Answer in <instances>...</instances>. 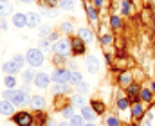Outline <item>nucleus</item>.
I'll return each instance as SVG.
<instances>
[{"mask_svg": "<svg viewBox=\"0 0 155 126\" xmlns=\"http://www.w3.org/2000/svg\"><path fill=\"white\" fill-rule=\"evenodd\" d=\"M22 67H24V56H15L13 60H9L7 63H4V72L5 74H15V72H18V70H22Z\"/></svg>", "mask_w": 155, "mask_h": 126, "instance_id": "1", "label": "nucleus"}, {"mask_svg": "<svg viewBox=\"0 0 155 126\" xmlns=\"http://www.w3.org/2000/svg\"><path fill=\"white\" fill-rule=\"evenodd\" d=\"M25 60L31 67H40L43 63V52L40 49H29L25 54Z\"/></svg>", "mask_w": 155, "mask_h": 126, "instance_id": "2", "label": "nucleus"}, {"mask_svg": "<svg viewBox=\"0 0 155 126\" xmlns=\"http://www.w3.org/2000/svg\"><path fill=\"white\" fill-rule=\"evenodd\" d=\"M51 50L54 54H58V56H67L71 52V40H65V38L63 40H58V42L51 47Z\"/></svg>", "mask_w": 155, "mask_h": 126, "instance_id": "3", "label": "nucleus"}, {"mask_svg": "<svg viewBox=\"0 0 155 126\" xmlns=\"http://www.w3.org/2000/svg\"><path fill=\"white\" fill-rule=\"evenodd\" d=\"M13 121L16 126H33V117L27 112H18L13 115Z\"/></svg>", "mask_w": 155, "mask_h": 126, "instance_id": "4", "label": "nucleus"}, {"mask_svg": "<svg viewBox=\"0 0 155 126\" xmlns=\"http://www.w3.org/2000/svg\"><path fill=\"white\" fill-rule=\"evenodd\" d=\"M71 70L67 69H60V70H54L52 72V81L54 83H69L71 81Z\"/></svg>", "mask_w": 155, "mask_h": 126, "instance_id": "5", "label": "nucleus"}, {"mask_svg": "<svg viewBox=\"0 0 155 126\" xmlns=\"http://www.w3.org/2000/svg\"><path fill=\"white\" fill-rule=\"evenodd\" d=\"M71 49H72L74 54H83L85 52V43H83V40L79 36H76V38L71 40Z\"/></svg>", "mask_w": 155, "mask_h": 126, "instance_id": "6", "label": "nucleus"}, {"mask_svg": "<svg viewBox=\"0 0 155 126\" xmlns=\"http://www.w3.org/2000/svg\"><path fill=\"white\" fill-rule=\"evenodd\" d=\"M13 103L18 105V106H22V105H25V103H31V97H29L27 90H18V92H16V97H15Z\"/></svg>", "mask_w": 155, "mask_h": 126, "instance_id": "7", "label": "nucleus"}, {"mask_svg": "<svg viewBox=\"0 0 155 126\" xmlns=\"http://www.w3.org/2000/svg\"><path fill=\"white\" fill-rule=\"evenodd\" d=\"M13 112H15V103H11V101H7V99L0 101V114H4V115H11Z\"/></svg>", "mask_w": 155, "mask_h": 126, "instance_id": "8", "label": "nucleus"}, {"mask_svg": "<svg viewBox=\"0 0 155 126\" xmlns=\"http://www.w3.org/2000/svg\"><path fill=\"white\" fill-rule=\"evenodd\" d=\"M87 69H88V72H92V74H96V72L99 70V61H97L96 56H88V58H87Z\"/></svg>", "mask_w": 155, "mask_h": 126, "instance_id": "9", "label": "nucleus"}, {"mask_svg": "<svg viewBox=\"0 0 155 126\" xmlns=\"http://www.w3.org/2000/svg\"><path fill=\"white\" fill-rule=\"evenodd\" d=\"M13 25H15V27H24V25H27V15L16 13V15L13 16Z\"/></svg>", "mask_w": 155, "mask_h": 126, "instance_id": "10", "label": "nucleus"}, {"mask_svg": "<svg viewBox=\"0 0 155 126\" xmlns=\"http://www.w3.org/2000/svg\"><path fill=\"white\" fill-rule=\"evenodd\" d=\"M49 81H51V78L47 76V74H36V78H35V85L40 86V88H45V86H49Z\"/></svg>", "mask_w": 155, "mask_h": 126, "instance_id": "11", "label": "nucleus"}, {"mask_svg": "<svg viewBox=\"0 0 155 126\" xmlns=\"http://www.w3.org/2000/svg\"><path fill=\"white\" fill-rule=\"evenodd\" d=\"M31 106H33L35 110H41V108L45 106V99H43L41 95H35V97H31Z\"/></svg>", "mask_w": 155, "mask_h": 126, "instance_id": "12", "label": "nucleus"}, {"mask_svg": "<svg viewBox=\"0 0 155 126\" xmlns=\"http://www.w3.org/2000/svg\"><path fill=\"white\" fill-rule=\"evenodd\" d=\"M40 15L36 13H27V27H38Z\"/></svg>", "mask_w": 155, "mask_h": 126, "instance_id": "13", "label": "nucleus"}, {"mask_svg": "<svg viewBox=\"0 0 155 126\" xmlns=\"http://www.w3.org/2000/svg\"><path fill=\"white\" fill-rule=\"evenodd\" d=\"M81 115L87 119V121H94V110L90 108V106H81Z\"/></svg>", "mask_w": 155, "mask_h": 126, "instance_id": "14", "label": "nucleus"}, {"mask_svg": "<svg viewBox=\"0 0 155 126\" xmlns=\"http://www.w3.org/2000/svg\"><path fill=\"white\" fill-rule=\"evenodd\" d=\"M11 9H13V5H11L9 2H5V0H0V16H5V15H9V13H11Z\"/></svg>", "mask_w": 155, "mask_h": 126, "instance_id": "15", "label": "nucleus"}, {"mask_svg": "<svg viewBox=\"0 0 155 126\" xmlns=\"http://www.w3.org/2000/svg\"><path fill=\"white\" fill-rule=\"evenodd\" d=\"M78 34H79V38H81L83 42H92V40H94L92 33H90L88 29H85V27H83V29H79V33H78Z\"/></svg>", "mask_w": 155, "mask_h": 126, "instance_id": "16", "label": "nucleus"}, {"mask_svg": "<svg viewBox=\"0 0 155 126\" xmlns=\"http://www.w3.org/2000/svg\"><path fill=\"white\" fill-rule=\"evenodd\" d=\"M52 92L54 94H65V92H69V86H67V83H56L52 86Z\"/></svg>", "mask_w": 155, "mask_h": 126, "instance_id": "17", "label": "nucleus"}, {"mask_svg": "<svg viewBox=\"0 0 155 126\" xmlns=\"http://www.w3.org/2000/svg\"><path fill=\"white\" fill-rule=\"evenodd\" d=\"M69 83L81 85V83H83V76H81L79 72H72V74H71V81H69Z\"/></svg>", "mask_w": 155, "mask_h": 126, "instance_id": "18", "label": "nucleus"}, {"mask_svg": "<svg viewBox=\"0 0 155 126\" xmlns=\"http://www.w3.org/2000/svg\"><path fill=\"white\" fill-rule=\"evenodd\" d=\"M16 92L18 90H13V88H7L5 92H4V99H7V101H15V97H16Z\"/></svg>", "mask_w": 155, "mask_h": 126, "instance_id": "19", "label": "nucleus"}, {"mask_svg": "<svg viewBox=\"0 0 155 126\" xmlns=\"http://www.w3.org/2000/svg\"><path fill=\"white\" fill-rule=\"evenodd\" d=\"M74 0H60V7L61 9H67V11H71V9H74Z\"/></svg>", "mask_w": 155, "mask_h": 126, "instance_id": "20", "label": "nucleus"}, {"mask_svg": "<svg viewBox=\"0 0 155 126\" xmlns=\"http://www.w3.org/2000/svg\"><path fill=\"white\" fill-rule=\"evenodd\" d=\"M61 115H63L65 119H72V117H74V106H67V108H63V110H61Z\"/></svg>", "mask_w": 155, "mask_h": 126, "instance_id": "21", "label": "nucleus"}, {"mask_svg": "<svg viewBox=\"0 0 155 126\" xmlns=\"http://www.w3.org/2000/svg\"><path fill=\"white\" fill-rule=\"evenodd\" d=\"M4 83H5V86H7V88H13V86L16 85V79L13 78V74H7V76L4 78Z\"/></svg>", "mask_w": 155, "mask_h": 126, "instance_id": "22", "label": "nucleus"}, {"mask_svg": "<svg viewBox=\"0 0 155 126\" xmlns=\"http://www.w3.org/2000/svg\"><path fill=\"white\" fill-rule=\"evenodd\" d=\"M83 119H85L83 115H74L69 123H71V126H85V124H83Z\"/></svg>", "mask_w": 155, "mask_h": 126, "instance_id": "23", "label": "nucleus"}, {"mask_svg": "<svg viewBox=\"0 0 155 126\" xmlns=\"http://www.w3.org/2000/svg\"><path fill=\"white\" fill-rule=\"evenodd\" d=\"M83 103H85V97H83V94H78L72 97V105L74 106H83Z\"/></svg>", "mask_w": 155, "mask_h": 126, "instance_id": "24", "label": "nucleus"}, {"mask_svg": "<svg viewBox=\"0 0 155 126\" xmlns=\"http://www.w3.org/2000/svg\"><path fill=\"white\" fill-rule=\"evenodd\" d=\"M132 115L134 117H139V115H143V106L137 103V105H134V108H132Z\"/></svg>", "mask_w": 155, "mask_h": 126, "instance_id": "25", "label": "nucleus"}, {"mask_svg": "<svg viewBox=\"0 0 155 126\" xmlns=\"http://www.w3.org/2000/svg\"><path fill=\"white\" fill-rule=\"evenodd\" d=\"M119 81H121V85H130L132 78H130V74H128V72H124V74H121V76H119Z\"/></svg>", "mask_w": 155, "mask_h": 126, "instance_id": "26", "label": "nucleus"}, {"mask_svg": "<svg viewBox=\"0 0 155 126\" xmlns=\"http://www.w3.org/2000/svg\"><path fill=\"white\" fill-rule=\"evenodd\" d=\"M25 78H24V81H27V83H31V81H35V78H36V74L33 72V70H27L25 74H24Z\"/></svg>", "mask_w": 155, "mask_h": 126, "instance_id": "27", "label": "nucleus"}, {"mask_svg": "<svg viewBox=\"0 0 155 126\" xmlns=\"http://www.w3.org/2000/svg\"><path fill=\"white\" fill-rule=\"evenodd\" d=\"M92 110H96L97 114H103V110H105V106H103L101 103H97V101H94V103H92Z\"/></svg>", "mask_w": 155, "mask_h": 126, "instance_id": "28", "label": "nucleus"}, {"mask_svg": "<svg viewBox=\"0 0 155 126\" xmlns=\"http://www.w3.org/2000/svg\"><path fill=\"white\" fill-rule=\"evenodd\" d=\"M87 13H88V16H90V20H92V22H96V11H94V7H92L90 4L87 5Z\"/></svg>", "mask_w": 155, "mask_h": 126, "instance_id": "29", "label": "nucleus"}, {"mask_svg": "<svg viewBox=\"0 0 155 126\" xmlns=\"http://www.w3.org/2000/svg\"><path fill=\"white\" fill-rule=\"evenodd\" d=\"M49 34H51V27L45 25V27L40 29V36H41V38H49Z\"/></svg>", "mask_w": 155, "mask_h": 126, "instance_id": "30", "label": "nucleus"}, {"mask_svg": "<svg viewBox=\"0 0 155 126\" xmlns=\"http://www.w3.org/2000/svg\"><path fill=\"white\" fill-rule=\"evenodd\" d=\"M61 29H63L65 33H72V29H74V27H72V24H71V22H63V24H61Z\"/></svg>", "mask_w": 155, "mask_h": 126, "instance_id": "31", "label": "nucleus"}, {"mask_svg": "<svg viewBox=\"0 0 155 126\" xmlns=\"http://www.w3.org/2000/svg\"><path fill=\"white\" fill-rule=\"evenodd\" d=\"M141 97H143L144 101H150V99H152V92H150V90H141Z\"/></svg>", "mask_w": 155, "mask_h": 126, "instance_id": "32", "label": "nucleus"}, {"mask_svg": "<svg viewBox=\"0 0 155 126\" xmlns=\"http://www.w3.org/2000/svg\"><path fill=\"white\" fill-rule=\"evenodd\" d=\"M117 106H119L121 110H126V108H128V99H119V101H117Z\"/></svg>", "mask_w": 155, "mask_h": 126, "instance_id": "33", "label": "nucleus"}, {"mask_svg": "<svg viewBox=\"0 0 155 126\" xmlns=\"http://www.w3.org/2000/svg\"><path fill=\"white\" fill-rule=\"evenodd\" d=\"M121 13H123V15H128V13H130V2H123Z\"/></svg>", "mask_w": 155, "mask_h": 126, "instance_id": "34", "label": "nucleus"}, {"mask_svg": "<svg viewBox=\"0 0 155 126\" xmlns=\"http://www.w3.org/2000/svg\"><path fill=\"white\" fill-rule=\"evenodd\" d=\"M38 49H51V43H49V40H45V38H43V40L40 42Z\"/></svg>", "mask_w": 155, "mask_h": 126, "instance_id": "35", "label": "nucleus"}, {"mask_svg": "<svg viewBox=\"0 0 155 126\" xmlns=\"http://www.w3.org/2000/svg\"><path fill=\"white\" fill-rule=\"evenodd\" d=\"M107 124L108 126H119V121H117L116 117H108V119H107Z\"/></svg>", "mask_w": 155, "mask_h": 126, "instance_id": "36", "label": "nucleus"}, {"mask_svg": "<svg viewBox=\"0 0 155 126\" xmlns=\"http://www.w3.org/2000/svg\"><path fill=\"white\" fill-rule=\"evenodd\" d=\"M78 86H79V94H85L88 90V85L87 83H81V85H78Z\"/></svg>", "mask_w": 155, "mask_h": 126, "instance_id": "37", "label": "nucleus"}, {"mask_svg": "<svg viewBox=\"0 0 155 126\" xmlns=\"http://www.w3.org/2000/svg\"><path fill=\"white\" fill-rule=\"evenodd\" d=\"M128 92H130V95H137V86H130Z\"/></svg>", "mask_w": 155, "mask_h": 126, "instance_id": "38", "label": "nucleus"}, {"mask_svg": "<svg viewBox=\"0 0 155 126\" xmlns=\"http://www.w3.org/2000/svg\"><path fill=\"white\" fill-rule=\"evenodd\" d=\"M110 42H112V36H108V34H105V36H103V43L107 45V43H110Z\"/></svg>", "mask_w": 155, "mask_h": 126, "instance_id": "39", "label": "nucleus"}, {"mask_svg": "<svg viewBox=\"0 0 155 126\" xmlns=\"http://www.w3.org/2000/svg\"><path fill=\"white\" fill-rule=\"evenodd\" d=\"M119 24H121V22H119V18L114 16V18H112V25H114V27H119Z\"/></svg>", "mask_w": 155, "mask_h": 126, "instance_id": "40", "label": "nucleus"}, {"mask_svg": "<svg viewBox=\"0 0 155 126\" xmlns=\"http://www.w3.org/2000/svg\"><path fill=\"white\" fill-rule=\"evenodd\" d=\"M49 40H51V42H52V40L58 42V34H56V33H51V34H49Z\"/></svg>", "mask_w": 155, "mask_h": 126, "instance_id": "41", "label": "nucleus"}, {"mask_svg": "<svg viewBox=\"0 0 155 126\" xmlns=\"http://www.w3.org/2000/svg\"><path fill=\"white\" fill-rule=\"evenodd\" d=\"M58 126H71V123H69V121H63V123H60Z\"/></svg>", "mask_w": 155, "mask_h": 126, "instance_id": "42", "label": "nucleus"}, {"mask_svg": "<svg viewBox=\"0 0 155 126\" xmlns=\"http://www.w3.org/2000/svg\"><path fill=\"white\" fill-rule=\"evenodd\" d=\"M94 2H96L97 5H101V2H103V0H94Z\"/></svg>", "mask_w": 155, "mask_h": 126, "instance_id": "43", "label": "nucleus"}, {"mask_svg": "<svg viewBox=\"0 0 155 126\" xmlns=\"http://www.w3.org/2000/svg\"><path fill=\"white\" fill-rule=\"evenodd\" d=\"M18 2H33V0H18Z\"/></svg>", "mask_w": 155, "mask_h": 126, "instance_id": "44", "label": "nucleus"}, {"mask_svg": "<svg viewBox=\"0 0 155 126\" xmlns=\"http://www.w3.org/2000/svg\"><path fill=\"white\" fill-rule=\"evenodd\" d=\"M85 126H96V124H85Z\"/></svg>", "mask_w": 155, "mask_h": 126, "instance_id": "45", "label": "nucleus"}, {"mask_svg": "<svg viewBox=\"0 0 155 126\" xmlns=\"http://www.w3.org/2000/svg\"><path fill=\"white\" fill-rule=\"evenodd\" d=\"M153 90H155V83H153Z\"/></svg>", "mask_w": 155, "mask_h": 126, "instance_id": "46", "label": "nucleus"}]
</instances>
